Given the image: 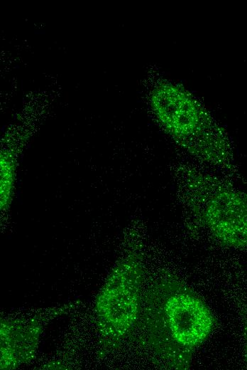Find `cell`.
I'll list each match as a JSON object with an SVG mask.
<instances>
[{
    "label": "cell",
    "mask_w": 247,
    "mask_h": 370,
    "mask_svg": "<svg viewBox=\"0 0 247 370\" xmlns=\"http://www.w3.org/2000/svg\"><path fill=\"white\" fill-rule=\"evenodd\" d=\"M151 107L163 129L191 154L214 166L227 161L221 131L190 95L176 88L161 86L152 95Z\"/></svg>",
    "instance_id": "obj_2"
},
{
    "label": "cell",
    "mask_w": 247,
    "mask_h": 370,
    "mask_svg": "<svg viewBox=\"0 0 247 370\" xmlns=\"http://www.w3.org/2000/svg\"><path fill=\"white\" fill-rule=\"evenodd\" d=\"M142 258L131 252L113 268L96 298L94 313L101 344L114 348L131 332L141 307Z\"/></svg>",
    "instance_id": "obj_3"
},
{
    "label": "cell",
    "mask_w": 247,
    "mask_h": 370,
    "mask_svg": "<svg viewBox=\"0 0 247 370\" xmlns=\"http://www.w3.org/2000/svg\"><path fill=\"white\" fill-rule=\"evenodd\" d=\"M151 344L169 366L186 369L193 350L211 334L214 318L192 290L174 279H165L152 292Z\"/></svg>",
    "instance_id": "obj_1"
},
{
    "label": "cell",
    "mask_w": 247,
    "mask_h": 370,
    "mask_svg": "<svg viewBox=\"0 0 247 370\" xmlns=\"http://www.w3.org/2000/svg\"><path fill=\"white\" fill-rule=\"evenodd\" d=\"M187 181L186 194L211 234L226 247L247 248V197L202 174Z\"/></svg>",
    "instance_id": "obj_4"
},
{
    "label": "cell",
    "mask_w": 247,
    "mask_h": 370,
    "mask_svg": "<svg viewBox=\"0 0 247 370\" xmlns=\"http://www.w3.org/2000/svg\"><path fill=\"white\" fill-rule=\"evenodd\" d=\"M15 176V165L13 157L9 153L1 156V209L9 206L11 201Z\"/></svg>",
    "instance_id": "obj_6"
},
{
    "label": "cell",
    "mask_w": 247,
    "mask_h": 370,
    "mask_svg": "<svg viewBox=\"0 0 247 370\" xmlns=\"http://www.w3.org/2000/svg\"><path fill=\"white\" fill-rule=\"evenodd\" d=\"M1 319V369H14L35 356L43 322L41 317Z\"/></svg>",
    "instance_id": "obj_5"
}]
</instances>
